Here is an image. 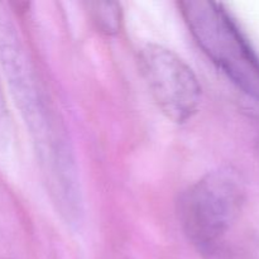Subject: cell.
Wrapping results in <instances>:
<instances>
[{
  "label": "cell",
  "mask_w": 259,
  "mask_h": 259,
  "mask_svg": "<svg viewBox=\"0 0 259 259\" xmlns=\"http://www.w3.org/2000/svg\"><path fill=\"white\" fill-rule=\"evenodd\" d=\"M10 138V119L8 111L7 100L3 93L2 83H0V146H4L9 142Z\"/></svg>",
  "instance_id": "cell-6"
},
{
  "label": "cell",
  "mask_w": 259,
  "mask_h": 259,
  "mask_svg": "<svg viewBox=\"0 0 259 259\" xmlns=\"http://www.w3.org/2000/svg\"><path fill=\"white\" fill-rule=\"evenodd\" d=\"M179 7L205 55L242 93L259 103V57L224 5L186 0Z\"/></svg>",
  "instance_id": "cell-2"
},
{
  "label": "cell",
  "mask_w": 259,
  "mask_h": 259,
  "mask_svg": "<svg viewBox=\"0 0 259 259\" xmlns=\"http://www.w3.org/2000/svg\"><path fill=\"white\" fill-rule=\"evenodd\" d=\"M255 148H257V153H258V157H259V137L257 139V143H255Z\"/></svg>",
  "instance_id": "cell-7"
},
{
  "label": "cell",
  "mask_w": 259,
  "mask_h": 259,
  "mask_svg": "<svg viewBox=\"0 0 259 259\" xmlns=\"http://www.w3.org/2000/svg\"><path fill=\"white\" fill-rule=\"evenodd\" d=\"M91 17L98 29L105 34H116L121 24V8L118 3L94 2L89 4Z\"/></svg>",
  "instance_id": "cell-5"
},
{
  "label": "cell",
  "mask_w": 259,
  "mask_h": 259,
  "mask_svg": "<svg viewBox=\"0 0 259 259\" xmlns=\"http://www.w3.org/2000/svg\"><path fill=\"white\" fill-rule=\"evenodd\" d=\"M0 63L34 143H39L52 128L56 116L51 114L12 15L3 3H0Z\"/></svg>",
  "instance_id": "cell-4"
},
{
  "label": "cell",
  "mask_w": 259,
  "mask_h": 259,
  "mask_svg": "<svg viewBox=\"0 0 259 259\" xmlns=\"http://www.w3.org/2000/svg\"><path fill=\"white\" fill-rule=\"evenodd\" d=\"M141 75L166 118L182 124L197 113L201 85L192 68L168 48L148 43L138 56Z\"/></svg>",
  "instance_id": "cell-3"
},
{
  "label": "cell",
  "mask_w": 259,
  "mask_h": 259,
  "mask_svg": "<svg viewBox=\"0 0 259 259\" xmlns=\"http://www.w3.org/2000/svg\"><path fill=\"white\" fill-rule=\"evenodd\" d=\"M245 201V187L235 169L207 172L182 192L179 219L192 247L204 259H227V238Z\"/></svg>",
  "instance_id": "cell-1"
}]
</instances>
